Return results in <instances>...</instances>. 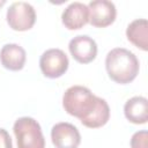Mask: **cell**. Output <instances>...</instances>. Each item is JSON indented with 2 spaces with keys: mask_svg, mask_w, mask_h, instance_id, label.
Segmentation results:
<instances>
[{
  "mask_svg": "<svg viewBox=\"0 0 148 148\" xmlns=\"http://www.w3.org/2000/svg\"><path fill=\"white\" fill-rule=\"evenodd\" d=\"M105 69L112 81L119 84H127L138 76L140 62L132 51L124 47H114L105 57Z\"/></svg>",
  "mask_w": 148,
  "mask_h": 148,
  "instance_id": "obj_1",
  "label": "cell"
},
{
  "mask_svg": "<svg viewBox=\"0 0 148 148\" xmlns=\"http://www.w3.org/2000/svg\"><path fill=\"white\" fill-rule=\"evenodd\" d=\"M98 96L91 92V90L84 86H72L66 89L62 95V108L64 110L82 120L86 118L96 106Z\"/></svg>",
  "mask_w": 148,
  "mask_h": 148,
  "instance_id": "obj_2",
  "label": "cell"
},
{
  "mask_svg": "<svg viewBox=\"0 0 148 148\" xmlns=\"http://www.w3.org/2000/svg\"><path fill=\"white\" fill-rule=\"evenodd\" d=\"M13 132L17 148H45V139L39 123L31 117L15 120Z\"/></svg>",
  "mask_w": 148,
  "mask_h": 148,
  "instance_id": "obj_3",
  "label": "cell"
},
{
  "mask_svg": "<svg viewBox=\"0 0 148 148\" xmlns=\"http://www.w3.org/2000/svg\"><path fill=\"white\" fill-rule=\"evenodd\" d=\"M6 21L9 28L15 31L30 30L36 22V10L29 2H13L7 9Z\"/></svg>",
  "mask_w": 148,
  "mask_h": 148,
  "instance_id": "obj_4",
  "label": "cell"
},
{
  "mask_svg": "<svg viewBox=\"0 0 148 148\" xmlns=\"http://www.w3.org/2000/svg\"><path fill=\"white\" fill-rule=\"evenodd\" d=\"M69 66L67 54L60 49H49L39 58V68L45 77L58 79L62 76Z\"/></svg>",
  "mask_w": 148,
  "mask_h": 148,
  "instance_id": "obj_5",
  "label": "cell"
},
{
  "mask_svg": "<svg viewBox=\"0 0 148 148\" xmlns=\"http://www.w3.org/2000/svg\"><path fill=\"white\" fill-rule=\"evenodd\" d=\"M89 22L95 28H106L111 25L117 17V9L112 1L94 0L88 5Z\"/></svg>",
  "mask_w": 148,
  "mask_h": 148,
  "instance_id": "obj_6",
  "label": "cell"
},
{
  "mask_svg": "<svg viewBox=\"0 0 148 148\" xmlns=\"http://www.w3.org/2000/svg\"><path fill=\"white\" fill-rule=\"evenodd\" d=\"M68 50L75 61L86 65L96 59L98 49L95 39L88 35H79L69 40Z\"/></svg>",
  "mask_w": 148,
  "mask_h": 148,
  "instance_id": "obj_7",
  "label": "cell"
},
{
  "mask_svg": "<svg viewBox=\"0 0 148 148\" xmlns=\"http://www.w3.org/2000/svg\"><path fill=\"white\" fill-rule=\"evenodd\" d=\"M51 140L56 148H79L81 134L73 124L61 121L52 126Z\"/></svg>",
  "mask_w": 148,
  "mask_h": 148,
  "instance_id": "obj_8",
  "label": "cell"
},
{
  "mask_svg": "<svg viewBox=\"0 0 148 148\" xmlns=\"http://www.w3.org/2000/svg\"><path fill=\"white\" fill-rule=\"evenodd\" d=\"M61 22L68 30H79L89 22L88 6L83 2H71L61 14Z\"/></svg>",
  "mask_w": 148,
  "mask_h": 148,
  "instance_id": "obj_9",
  "label": "cell"
},
{
  "mask_svg": "<svg viewBox=\"0 0 148 148\" xmlns=\"http://www.w3.org/2000/svg\"><path fill=\"white\" fill-rule=\"evenodd\" d=\"M25 50L18 44H5L0 50V62L8 71H21L25 65Z\"/></svg>",
  "mask_w": 148,
  "mask_h": 148,
  "instance_id": "obj_10",
  "label": "cell"
},
{
  "mask_svg": "<svg viewBox=\"0 0 148 148\" xmlns=\"http://www.w3.org/2000/svg\"><path fill=\"white\" fill-rule=\"evenodd\" d=\"M126 119L135 125H142L148 121V101L143 96H133L124 105Z\"/></svg>",
  "mask_w": 148,
  "mask_h": 148,
  "instance_id": "obj_11",
  "label": "cell"
},
{
  "mask_svg": "<svg viewBox=\"0 0 148 148\" xmlns=\"http://www.w3.org/2000/svg\"><path fill=\"white\" fill-rule=\"evenodd\" d=\"M126 37L135 47L148 50V22L146 18H136L126 28Z\"/></svg>",
  "mask_w": 148,
  "mask_h": 148,
  "instance_id": "obj_12",
  "label": "cell"
},
{
  "mask_svg": "<svg viewBox=\"0 0 148 148\" xmlns=\"http://www.w3.org/2000/svg\"><path fill=\"white\" fill-rule=\"evenodd\" d=\"M109 119H110V106L104 98L98 97L94 110L80 121L83 126L88 128H99L104 126L109 121Z\"/></svg>",
  "mask_w": 148,
  "mask_h": 148,
  "instance_id": "obj_13",
  "label": "cell"
},
{
  "mask_svg": "<svg viewBox=\"0 0 148 148\" xmlns=\"http://www.w3.org/2000/svg\"><path fill=\"white\" fill-rule=\"evenodd\" d=\"M131 148H148V132L138 131L131 138Z\"/></svg>",
  "mask_w": 148,
  "mask_h": 148,
  "instance_id": "obj_14",
  "label": "cell"
},
{
  "mask_svg": "<svg viewBox=\"0 0 148 148\" xmlns=\"http://www.w3.org/2000/svg\"><path fill=\"white\" fill-rule=\"evenodd\" d=\"M0 148H13V142L9 133L0 127Z\"/></svg>",
  "mask_w": 148,
  "mask_h": 148,
  "instance_id": "obj_15",
  "label": "cell"
}]
</instances>
